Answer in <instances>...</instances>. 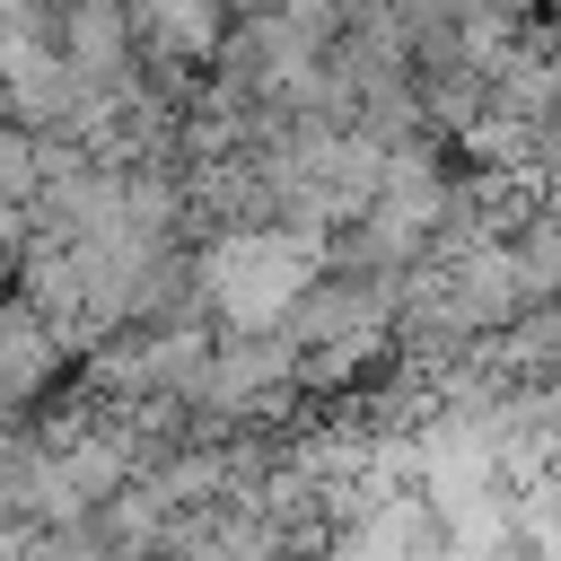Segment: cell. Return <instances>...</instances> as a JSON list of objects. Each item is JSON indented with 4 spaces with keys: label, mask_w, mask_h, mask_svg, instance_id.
<instances>
[{
    "label": "cell",
    "mask_w": 561,
    "mask_h": 561,
    "mask_svg": "<svg viewBox=\"0 0 561 561\" xmlns=\"http://www.w3.org/2000/svg\"><path fill=\"white\" fill-rule=\"evenodd\" d=\"M18 561H123V552H114V543L88 526V508H79V517H61V526H26Z\"/></svg>",
    "instance_id": "6da1fadb"
},
{
    "label": "cell",
    "mask_w": 561,
    "mask_h": 561,
    "mask_svg": "<svg viewBox=\"0 0 561 561\" xmlns=\"http://www.w3.org/2000/svg\"><path fill=\"white\" fill-rule=\"evenodd\" d=\"M26 193H35V131L0 114V202H26Z\"/></svg>",
    "instance_id": "7a4b0ae2"
},
{
    "label": "cell",
    "mask_w": 561,
    "mask_h": 561,
    "mask_svg": "<svg viewBox=\"0 0 561 561\" xmlns=\"http://www.w3.org/2000/svg\"><path fill=\"white\" fill-rule=\"evenodd\" d=\"M18 543H26V526H18V517H0V561H18Z\"/></svg>",
    "instance_id": "3957f363"
}]
</instances>
